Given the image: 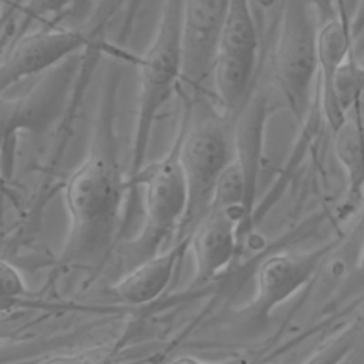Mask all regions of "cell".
<instances>
[{"instance_id": "cell-9", "label": "cell", "mask_w": 364, "mask_h": 364, "mask_svg": "<svg viewBox=\"0 0 364 364\" xmlns=\"http://www.w3.org/2000/svg\"><path fill=\"white\" fill-rule=\"evenodd\" d=\"M333 247L334 245L328 243L309 252H280L267 256L255 273L250 303L253 316L267 318L276 307L313 282Z\"/></svg>"}, {"instance_id": "cell-3", "label": "cell", "mask_w": 364, "mask_h": 364, "mask_svg": "<svg viewBox=\"0 0 364 364\" xmlns=\"http://www.w3.org/2000/svg\"><path fill=\"white\" fill-rule=\"evenodd\" d=\"M203 101L186 100L185 115L178 131L179 161L188 185L189 203L181 230L189 233L208 212L215 186L235 158L233 134L225 119L208 109Z\"/></svg>"}, {"instance_id": "cell-23", "label": "cell", "mask_w": 364, "mask_h": 364, "mask_svg": "<svg viewBox=\"0 0 364 364\" xmlns=\"http://www.w3.org/2000/svg\"><path fill=\"white\" fill-rule=\"evenodd\" d=\"M90 4L91 0H74L71 14L75 17H85L90 14Z\"/></svg>"}, {"instance_id": "cell-22", "label": "cell", "mask_w": 364, "mask_h": 364, "mask_svg": "<svg viewBox=\"0 0 364 364\" xmlns=\"http://www.w3.org/2000/svg\"><path fill=\"white\" fill-rule=\"evenodd\" d=\"M348 111L353 112V115L355 117V119H357V122H358V125H360V128H361V131L364 134V87H363L361 92H360L355 104Z\"/></svg>"}, {"instance_id": "cell-10", "label": "cell", "mask_w": 364, "mask_h": 364, "mask_svg": "<svg viewBox=\"0 0 364 364\" xmlns=\"http://www.w3.org/2000/svg\"><path fill=\"white\" fill-rule=\"evenodd\" d=\"M247 226L243 210L210 206L189 232L195 282L206 283L222 273L242 246Z\"/></svg>"}, {"instance_id": "cell-5", "label": "cell", "mask_w": 364, "mask_h": 364, "mask_svg": "<svg viewBox=\"0 0 364 364\" xmlns=\"http://www.w3.org/2000/svg\"><path fill=\"white\" fill-rule=\"evenodd\" d=\"M257 54L250 0H229L212 71V85L225 117H236L249 100Z\"/></svg>"}, {"instance_id": "cell-18", "label": "cell", "mask_w": 364, "mask_h": 364, "mask_svg": "<svg viewBox=\"0 0 364 364\" xmlns=\"http://www.w3.org/2000/svg\"><path fill=\"white\" fill-rule=\"evenodd\" d=\"M118 1L119 0H97L95 9H94L92 14L90 16V24H88V28H87V31H88V34L92 40L107 26V23L109 21Z\"/></svg>"}, {"instance_id": "cell-17", "label": "cell", "mask_w": 364, "mask_h": 364, "mask_svg": "<svg viewBox=\"0 0 364 364\" xmlns=\"http://www.w3.org/2000/svg\"><path fill=\"white\" fill-rule=\"evenodd\" d=\"M74 0H27L24 9L31 17H47L70 11Z\"/></svg>"}, {"instance_id": "cell-12", "label": "cell", "mask_w": 364, "mask_h": 364, "mask_svg": "<svg viewBox=\"0 0 364 364\" xmlns=\"http://www.w3.org/2000/svg\"><path fill=\"white\" fill-rule=\"evenodd\" d=\"M351 38L350 27L338 18L327 21L317 31V71L321 84V107L331 131L346 117L337 102L334 82L341 64L350 57Z\"/></svg>"}, {"instance_id": "cell-16", "label": "cell", "mask_w": 364, "mask_h": 364, "mask_svg": "<svg viewBox=\"0 0 364 364\" xmlns=\"http://www.w3.org/2000/svg\"><path fill=\"white\" fill-rule=\"evenodd\" d=\"M0 279H1V301L3 306L7 301H14L21 297L27 289L23 276L17 270L14 264L7 262L6 259L0 263Z\"/></svg>"}, {"instance_id": "cell-7", "label": "cell", "mask_w": 364, "mask_h": 364, "mask_svg": "<svg viewBox=\"0 0 364 364\" xmlns=\"http://www.w3.org/2000/svg\"><path fill=\"white\" fill-rule=\"evenodd\" d=\"M91 41L87 30L64 27H43L20 34L4 50L1 58V91L6 92L23 80L60 67Z\"/></svg>"}, {"instance_id": "cell-13", "label": "cell", "mask_w": 364, "mask_h": 364, "mask_svg": "<svg viewBox=\"0 0 364 364\" xmlns=\"http://www.w3.org/2000/svg\"><path fill=\"white\" fill-rule=\"evenodd\" d=\"M333 135L334 154L347 175L348 192L360 195L364 188V134L353 112H346Z\"/></svg>"}, {"instance_id": "cell-11", "label": "cell", "mask_w": 364, "mask_h": 364, "mask_svg": "<svg viewBox=\"0 0 364 364\" xmlns=\"http://www.w3.org/2000/svg\"><path fill=\"white\" fill-rule=\"evenodd\" d=\"M189 249V233L179 240L125 272L112 286V293L124 303L132 306L146 304L159 297L169 286L175 269Z\"/></svg>"}, {"instance_id": "cell-25", "label": "cell", "mask_w": 364, "mask_h": 364, "mask_svg": "<svg viewBox=\"0 0 364 364\" xmlns=\"http://www.w3.org/2000/svg\"><path fill=\"white\" fill-rule=\"evenodd\" d=\"M149 360H151V358L142 360V361H136V363H127V364H149Z\"/></svg>"}, {"instance_id": "cell-21", "label": "cell", "mask_w": 364, "mask_h": 364, "mask_svg": "<svg viewBox=\"0 0 364 364\" xmlns=\"http://www.w3.org/2000/svg\"><path fill=\"white\" fill-rule=\"evenodd\" d=\"M353 279L354 284H364V242L357 253V263L354 266Z\"/></svg>"}, {"instance_id": "cell-24", "label": "cell", "mask_w": 364, "mask_h": 364, "mask_svg": "<svg viewBox=\"0 0 364 364\" xmlns=\"http://www.w3.org/2000/svg\"><path fill=\"white\" fill-rule=\"evenodd\" d=\"M341 364H357V348Z\"/></svg>"}, {"instance_id": "cell-19", "label": "cell", "mask_w": 364, "mask_h": 364, "mask_svg": "<svg viewBox=\"0 0 364 364\" xmlns=\"http://www.w3.org/2000/svg\"><path fill=\"white\" fill-rule=\"evenodd\" d=\"M168 364H247V361L243 358H226L219 361H208V360H200L192 355H181L171 360Z\"/></svg>"}, {"instance_id": "cell-1", "label": "cell", "mask_w": 364, "mask_h": 364, "mask_svg": "<svg viewBox=\"0 0 364 364\" xmlns=\"http://www.w3.org/2000/svg\"><path fill=\"white\" fill-rule=\"evenodd\" d=\"M128 181L108 142L94 148L70 175L64 188L68 230L63 259L71 263L101 260L121 225Z\"/></svg>"}, {"instance_id": "cell-4", "label": "cell", "mask_w": 364, "mask_h": 364, "mask_svg": "<svg viewBox=\"0 0 364 364\" xmlns=\"http://www.w3.org/2000/svg\"><path fill=\"white\" fill-rule=\"evenodd\" d=\"M136 185H141L144 191V220L141 230L128 246L131 257L128 269L164 250L162 245L182 228L189 193L179 161L178 138L165 156L142 166L129 188Z\"/></svg>"}, {"instance_id": "cell-8", "label": "cell", "mask_w": 364, "mask_h": 364, "mask_svg": "<svg viewBox=\"0 0 364 364\" xmlns=\"http://www.w3.org/2000/svg\"><path fill=\"white\" fill-rule=\"evenodd\" d=\"M229 0H182V84L188 100L198 98L212 71Z\"/></svg>"}, {"instance_id": "cell-15", "label": "cell", "mask_w": 364, "mask_h": 364, "mask_svg": "<svg viewBox=\"0 0 364 364\" xmlns=\"http://www.w3.org/2000/svg\"><path fill=\"white\" fill-rule=\"evenodd\" d=\"M364 87V67L358 65L350 57L341 64L336 82L334 92L341 111L346 112L355 104Z\"/></svg>"}, {"instance_id": "cell-20", "label": "cell", "mask_w": 364, "mask_h": 364, "mask_svg": "<svg viewBox=\"0 0 364 364\" xmlns=\"http://www.w3.org/2000/svg\"><path fill=\"white\" fill-rule=\"evenodd\" d=\"M361 30H364V0H358L353 20L350 23V33L351 37H355Z\"/></svg>"}, {"instance_id": "cell-14", "label": "cell", "mask_w": 364, "mask_h": 364, "mask_svg": "<svg viewBox=\"0 0 364 364\" xmlns=\"http://www.w3.org/2000/svg\"><path fill=\"white\" fill-rule=\"evenodd\" d=\"M361 336V327L354 324L326 341L300 364H341L355 348H358Z\"/></svg>"}, {"instance_id": "cell-2", "label": "cell", "mask_w": 364, "mask_h": 364, "mask_svg": "<svg viewBox=\"0 0 364 364\" xmlns=\"http://www.w3.org/2000/svg\"><path fill=\"white\" fill-rule=\"evenodd\" d=\"M182 0H164L154 37L139 58L135 132L128 183L142 169L156 114L182 84Z\"/></svg>"}, {"instance_id": "cell-6", "label": "cell", "mask_w": 364, "mask_h": 364, "mask_svg": "<svg viewBox=\"0 0 364 364\" xmlns=\"http://www.w3.org/2000/svg\"><path fill=\"white\" fill-rule=\"evenodd\" d=\"M317 31L306 0H284L274 70L282 92L296 114L304 111L317 71Z\"/></svg>"}]
</instances>
